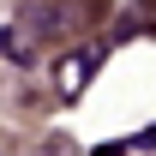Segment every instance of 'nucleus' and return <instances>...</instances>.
I'll list each match as a JSON object with an SVG mask.
<instances>
[{"mask_svg": "<svg viewBox=\"0 0 156 156\" xmlns=\"http://www.w3.org/2000/svg\"><path fill=\"white\" fill-rule=\"evenodd\" d=\"M96 48H78V54H66V66H60V96H78L90 78H96Z\"/></svg>", "mask_w": 156, "mask_h": 156, "instance_id": "1", "label": "nucleus"}]
</instances>
